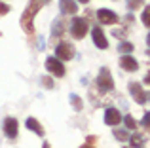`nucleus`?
<instances>
[{"label": "nucleus", "mask_w": 150, "mask_h": 148, "mask_svg": "<svg viewBox=\"0 0 150 148\" xmlns=\"http://www.w3.org/2000/svg\"><path fill=\"white\" fill-rule=\"evenodd\" d=\"M42 6H44L42 2H38V0H33V2H30V6L27 8L25 13H23V17H21V27H23V30H25L27 34L33 32V29H34V25H33L34 15H36V11L40 10Z\"/></svg>", "instance_id": "nucleus-1"}, {"label": "nucleus", "mask_w": 150, "mask_h": 148, "mask_svg": "<svg viewBox=\"0 0 150 148\" xmlns=\"http://www.w3.org/2000/svg\"><path fill=\"white\" fill-rule=\"evenodd\" d=\"M88 21L84 17H74L72 23H70V34H72L76 40H82V38L88 34Z\"/></svg>", "instance_id": "nucleus-2"}, {"label": "nucleus", "mask_w": 150, "mask_h": 148, "mask_svg": "<svg viewBox=\"0 0 150 148\" xmlns=\"http://www.w3.org/2000/svg\"><path fill=\"white\" fill-rule=\"evenodd\" d=\"M97 87H99L103 93L112 91L114 89V80H112V76H110L108 68H101L99 76H97Z\"/></svg>", "instance_id": "nucleus-3"}, {"label": "nucleus", "mask_w": 150, "mask_h": 148, "mask_svg": "<svg viewBox=\"0 0 150 148\" xmlns=\"http://www.w3.org/2000/svg\"><path fill=\"white\" fill-rule=\"evenodd\" d=\"M55 55H57V59H63V61L72 59V57H74L72 44H69V42H59L57 48H55Z\"/></svg>", "instance_id": "nucleus-4"}, {"label": "nucleus", "mask_w": 150, "mask_h": 148, "mask_svg": "<svg viewBox=\"0 0 150 148\" xmlns=\"http://www.w3.org/2000/svg\"><path fill=\"white\" fill-rule=\"evenodd\" d=\"M46 68H48L50 74H53V76H59V78L65 76V67H63V63L57 57H48V59H46Z\"/></svg>", "instance_id": "nucleus-5"}, {"label": "nucleus", "mask_w": 150, "mask_h": 148, "mask_svg": "<svg viewBox=\"0 0 150 148\" xmlns=\"http://www.w3.org/2000/svg\"><path fill=\"white\" fill-rule=\"evenodd\" d=\"M129 93H131V97L135 99V103H139V104H144L146 99H148L146 91L141 87L139 82H131V84H129Z\"/></svg>", "instance_id": "nucleus-6"}, {"label": "nucleus", "mask_w": 150, "mask_h": 148, "mask_svg": "<svg viewBox=\"0 0 150 148\" xmlns=\"http://www.w3.org/2000/svg\"><path fill=\"white\" fill-rule=\"evenodd\" d=\"M91 36H93V44H95L99 49L108 48V42H106V36H105V32H103L101 27H93L91 29Z\"/></svg>", "instance_id": "nucleus-7"}, {"label": "nucleus", "mask_w": 150, "mask_h": 148, "mask_svg": "<svg viewBox=\"0 0 150 148\" xmlns=\"http://www.w3.org/2000/svg\"><path fill=\"white\" fill-rule=\"evenodd\" d=\"M97 19H99L103 25H114V23H118V15L112 10H105V8L97 11Z\"/></svg>", "instance_id": "nucleus-8"}, {"label": "nucleus", "mask_w": 150, "mask_h": 148, "mask_svg": "<svg viewBox=\"0 0 150 148\" xmlns=\"http://www.w3.org/2000/svg\"><path fill=\"white\" fill-rule=\"evenodd\" d=\"M4 133L8 135L10 139H15L19 133V123L15 118H6L4 120Z\"/></svg>", "instance_id": "nucleus-9"}, {"label": "nucleus", "mask_w": 150, "mask_h": 148, "mask_svg": "<svg viewBox=\"0 0 150 148\" xmlns=\"http://www.w3.org/2000/svg\"><path fill=\"white\" fill-rule=\"evenodd\" d=\"M122 122V114L116 110V108H106L105 112V123L106 125H118Z\"/></svg>", "instance_id": "nucleus-10"}, {"label": "nucleus", "mask_w": 150, "mask_h": 148, "mask_svg": "<svg viewBox=\"0 0 150 148\" xmlns=\"http://www.w3.org/2000/svg\"><path fill=\"white\" fill-rule=\"evenodd\" d=\"M120 67L124 68V70H127V72H135L137 68H139V63H137L131 55H124L120 59Z\"/></svg>", "instance_id": "nucleus-11"}, {"label": "nucleus", "mask_w": 150, "mask_h": 148, "mask_svg": "<svg viewBox=\"0 0 150 148\" xmlns=\"http://www.w3.org/2000/svg\"><path fill=\"white\" fill-rule=\"evenodd\" d=\"M59 8H61V11H63V13H67V15H72V13H76V11H78L76 0H59Z\"/></svg>", "instance_id": "nucleus-12"}, {"label": "nucleus", "mask_w": 150, "mask_h": 148, "mask_svg": "<svg viewBox=\"0 0 150 148\" xmlns=\"http://www.w3.org/2000/svg\"><path fill=\"white\" fill-rule=\"evenodd\" d=\"M27 129H30V131H34V133L36 135H44V127L40 125V122H38L36 118H29L27 120Z\"/></svg>", "instance_id": "nucleus-13"}, {"label": "nucleus", "mask_w": 150, "mask_h": 148, "mask_svg": "<svg viewBox=\"0 0 150 148\" xmlns=\"http://www.w3.org/2000/svg\"><path fill=\"white\" fill-rule=\"evenodd\" d=\"M141 21H143V25H144V27H148V29H150V4H148L146 8H144L143 15H141Z\"/></svg>", "instance_id": "nucleus-14"}, {"label": "nucleus", "mask_w": 150, "mask_h": 148, "mask_svg": "<svg viewBox=\"0 0 150 148\" xmlns=\"http://www.w3.org/2000/svg\"><path fill=\"white\" fill-rule=\"evenodd\" d=\"M63 27H65V23H63V19H57V21L53 23V36H59V34L63 32Z\"/></svg>", "instance_id": "nucleus-15"}, {"label": "nucleus", "mask_w": 150, "mask_h": 148, "mask_svg": "<svg viewBox=\"0 0 150 148\" xmlns=\"http://www.w3.org/2000/svg\"><path fill=\"white\" fill-rule=\"evenodd\" d=\"M118 49H120V53H125V55H129V53L133 51V44H129V42H122Z\"/></svg>", "instance_id": "nucleus-16"}, {"label": "nucleus", "mask_w": 150, "mask_h": 148, "mask_svg": "<svg viewBox=\"0 0 150 148\" xmlns=\"http://www.w3.org/2000/svg\"><path fill=\"white\" fill-rule=\"evenodd\" d=\"M114 137H116L118 141H127V139H129V133L125 129H116V131H114Z\"/></svg>", "instance_id": "nucleus-17"}, {"label": "nucleus", "mask_w": 150, "mask_h": 148, "mask_svg": "<svg viewBox=\"0 0 150 148\" xmlns=\"http://www.w3.org/2000/svg\"><path fill=\"white\" fill-rule=\"evenodd\" d=\"M70 103H72V108H76V110H82V99L78 95H70Z\"/></svg>", "instance_id": "nucleus-18"}, {"label": "nucleus", "mask_w": 150, "mask_h": 148, "mask_svg": "<svg viewBox=\"0 0 150 148\" xmlns=\"http://www.w3.org/2000/svg\"><path fill=\"white\" fill-rule=\"evenodd\" d=\"M125 4H127L129 10H139L143 6V0H125Z\"/></svg>", "instance_id": "nucleus-19"}, {"label": "nucleus", "mask_w": 150, "mask_h": 148, "mask_svg": "<svg viewBox=\"0 0 150 148\" xmlns=\"http://www.w3.org/2000/svg\"><path fill=\"white\" fill-rule=\"evenodd\" d=\"M143 127L146 129V133H150V112H144V116H143Z\"/></svg>", "instance_id": "nucleus-20"}, {"label": "nucleus", "mask_w": 150, "mask_h": 148, "mask_svg": "<svg viewBox=\"0 0 150 148\" xmlns=\"http://www.w3.org/2000/svg\"><path fill=\"white\" fill-rule=\"evenodd\" d=\"M129 139H131V144H133V146H141V144L144 142V139H143V137H139V135H131Z\"/></svg>", "instance_id": "nucleus-21"}, {"label": "nucleus", "mask_w": 150, "mask_h": 148, "mask_svg": "<svg viewBox=\"0 0 150 148\" xmlns=\"http://www.w3.org/2000/svg\"><path fill=\"white\" fill-rule=\"evenodd\" d=\"M124 120H125V125H127V129H135V127H137V122L131 118V116H125Z\"/></svg>", "instance_id": "nucleus-22"}, {"label": "nucleus", "mask_w": 150, "mask_h": 148, "mask_svg": "<svg viewBox=\"0 0 150 148\" xmlns=\"http://www.w3.org/2000/svg\"><path fill=\"white\" fill-rule=\"evenodd\" d=\"M8 11H10V6L4 4V2H0V15H6Z\"/></svg>", "instance_id": "nucleus-23"}, {"label": "nucleus", "mask_w": 150, "mask_h": 148, "mask_svg": "<svg viewBox=\"0 0 150 148\" xmlns=\"http://www.w3.org/2000/svg\"><path fill=\"white\" fill-rule=\"evenodd\" d=\"M42 84H44V85H48V87H53V82H51L50 78H42Z\"/></svg>", "instance_id": "nucleus-24"}, {"label": "nucleus", "mask_w": 150, "mask_h": 148, "mask_svg": "<svg viewBox=\"0 0 150 148\" xmlns=\"http://www.w3.org/2000/svg\"><path fill=\"white\" fill-rule=\"evenodd\" d=\"M144 82H146V84H150V72H148V76L144 78Z\"/></svg>", "instance_id": "nucleus-25"}, {"label": "nucleus", "mask_w": 150, "mask_h": 148, "mask_svg": "<svg viewBox=\"0 0 150 148\" xmlns=\"http://www.w3.org/2000/svg\"><path fill=\"white\" fill-rule=\"evenodd\" d=\"M80 148H95V146H89V144H82Z\"/></svg>", "instance_id": "nucleus-26"}, {"label": "nucleus", "mask_w": 150, "mask_h": 148, "mask_svg": "<svg viewBox=\"0 0 150 148\" xmlns=\"http://www.w3.org/2000/svg\"><path fill=\"white\" fill-rule=\"evenodd\" d=\"M42 148H51V146L48 144V142H44V146H42Z\"/></svg>", "instance_id": "nucleus-27"}, {"label": "nucleus", "mask_w": 150, "mask_h": 148, "mask_svg": "<svg viewBox=\"0 0 150 148\" xmlns=\"http://www.w3.org/2000/svg\"><path fill=\"white\" fill-rule=\"evenodd\" d=\"M78 2H82V4H88V2H89V0H78Z\"/></svg>", "instance_id": "nucleus-28"}, {"label": "nucleus", "mask_w": 150, "mask_h": 148, "mask_svg": "<svg viewBox=\"0 0 150 148\" xmlns=\"http://www.w3.org/2000/svg\"><path fill=\"white\" fill-rule=\"evenodd\" d=\"M38 2H42V4H48V2H50V0H38Z\"/></svg>", "instance_id": "nucleus-29"}, {"label": "nucleus", "mask_w": 150, "mask_h": 148, "mask_svg": "<svg viewBox=\"0 0 150 148\" xmlns=\"http://www.w3.org/2000/svg\"><path fill=\"white\" fill-rule=\"evenodd\" d=\"M146 42H148V46H150V32H148V38H146Z\"/></svg>", "instance_id": "nucleus-30"}]
</instances>
